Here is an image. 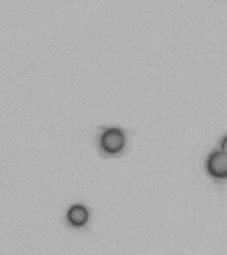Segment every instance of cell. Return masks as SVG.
I'll list each match as a JSON object with an SVG mask.
<instances>
[{
  "mask_svg": "<svg viewBox=\"0 0 227 255\" xmlns=\"http://www.w3.org/2000/svg\"><path fill=\"white\" fill-rule=\"evenodd\" d=\"M100 143L105 153L117 154L125 146V134L118 128H109L107 130H104L100 138Z\"/></svg>",
  "mask_w": 227,
  "mask_h": 255,
  "instance_id": "1",
  "label": "cell"
},
{
  "mask_svg": "<svg viewBox=\"0 0 227 255\" xmlns=\"http://www.w3.org/2000/svg\"><path fill=\"white\" fill-rule=\"evenodd\" d=\"M206 170L214 179H227V155L221 150L210 153L207 157Z\"/></svg>",
  "mask_w": 227,
  "mask_h": 255,
  "instance_id": "2",
  "label": "cell"
},
{
  "mask_svg": "<svg viewBox=\"0 0 227 255\" xmlns=\"http://www.w3.org/2000/svg\"><path fill=\"white\" fill-rule=\"evenodd\" d=\"M88 218H89L88 210L81 205L72 206L68 211V221L73 226H84L88 222Z\"/></svg>",
  "mask_w": 227,
  "mask_h": 255,
  "instance_id": "3",
  "label": "cell"
},
{
  "mask_svg": "<svg viewBox=\"0 0 227 255\" xmlns=\"http://www.w3.org/2000/svg\"><path fill=\"white\" fill-rule=\"evenodd\" d=\"M221 151H223L227 155V135H225L221 141Z\"/></svg>",
  "mask_w": 227,
  "mask_h": 255,
  "instance_id": "4",
  "label": "cell"
}]
</instances>
